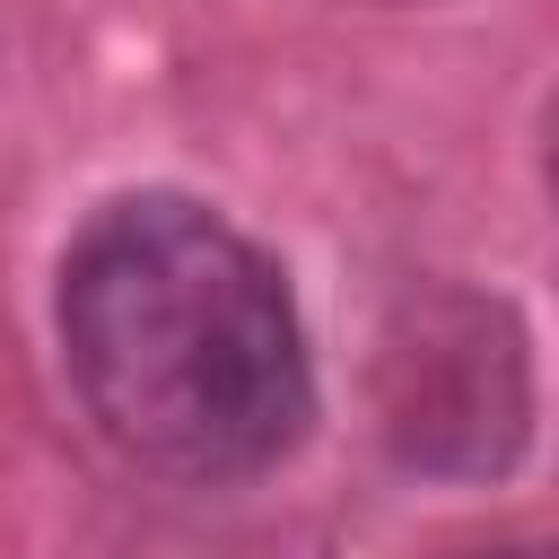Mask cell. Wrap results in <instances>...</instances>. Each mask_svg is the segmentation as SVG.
<instances>
[{
    "label": "cell",
    "instance_id": "1",
    "mask_svg": "<svg viewBox=\"0 0 559 559\" xmlns=\"http://www.w3.org/2000/svg\"><path fill=\"white\" fill-rule=\"evenodd\" d=\"M61 358L105 445L192 489L271 472L314 419L280 262L192 192H114L70 236Z\"/></svg>",
    "mask_w": 559,
    "mask_h": 559
},
{
    "label": "cell",
    "instance_id": "2",
    "mask_svg": "<svg viewBox=\"0 0 559 559\" xmlns=\"http://www.w3.org/2000/svg\"><path fill=\"white\" fill-rule=\"evenodd\" d=\"M376 437L402 472L498 480L533 437V341L489 288H411L376 332Z\"/></svg>",
    "mask_w": 559,
    "mask_h": 559
}]
</instances>
